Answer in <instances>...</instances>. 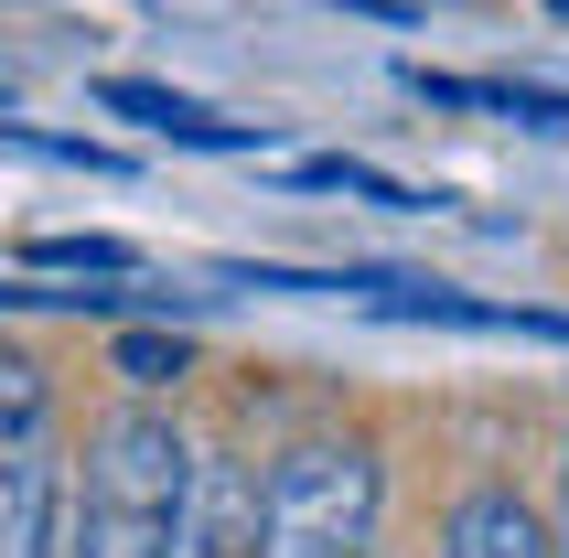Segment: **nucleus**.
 Here are the masks:
<instances>
[{"instance_id":"nucleus-6","label":"nucleus","mask_w":569,"mask_h":558,"mask_svg":"<svg viewBox=\"0 0 569 558\" xmlns=\"http://www.w3.org/2000/svg\"><path fill=\"white\" fill-rule=\"evenodd\" d=\"M441 558H559V548H548V527L516 495H462L441 527Z\"/></svg>"},{"instance_id":"nucleus-2","label":"nucleus","mask_w":569,"mask_h":558,"mask_svg":"<svg viewBox=\"0 0 569 558\" xmlns=\"http://www.w3.org/2000/svg\"><path fill=\"white\" fill-rule=\"evenodd\" d=\"M387 472L366 440H290L258 484V558H377Z\"/></svg>"},{"instance_id":"nucleus-10","label":"nucleus","mask_w":569,"mask_h":558,"mask_svg":"<svg viewBox=\"0 0 569 558\" xmlns=\"http://www.w3.org/2000/svg\"><path fill=\"white\" fill-rule=\"evenodd\" d=\"M301 183L366 193V205H387V216H409V205H430V193H409V183H398V172H377V161H301Z\"/></svg>"},{"instance_id":"nucleus-11","label":"nucleus","mask_w":569,"mask_h":558,"mask_svg":"<svg viewBox=\"0 0 569 558\" xmlns=\"http://www.w3.org/2000/svg\"><path fill=\"white\" fill-rule=\"evenodd\" d=\"M548 548H559V558H569V462H559V537H548Z\"/></svg>"},{"instance_id":"nucleus-5","label":"nucleus","mask_w":569,"mask_h":558,"mask_svg":"<svg viewBox=\"0 0 569 558\" xmlns=\"http://www.w3.org/2000/svg\"><path fill=\"white\" fill-rule=\"evenodd\" d=\"M97 108H119V119L161 129V140H193V151H258V129H237V119H204L193 97H172V87H140V76H108V87H97Z\"/></svg>"},{"instance_id":"nucleus-1","label":"nucleus","mask_w":569,"mask_h":558,"mask_svg":"<svg viewBox=\"0 0 569 558\" xmlns=\"http://www.w3.org/2000/svg\"><path fill=\"white\" fill-rule=\"evenodd\" d=\"M193 440L161 408H119L87 430L76 505H64V558H172V505H183Z\"/></svg>"},{"instance_id":"nucleus-12","label":"nucleus","mask_w":569,"mask_h":558,"mask_svg":"<svg viewBox=\"0 0 569 558\" xmlns=\"http://www.w3.org/2000/svg\"><path fill=\"white\" fill-rule=\"evenodd\" d=\"M559 11H569V0H559Z\"/></svg>"},{"instance_id":"nucleus-9","label":"nucleus","mask_w":569,"mask_h":558,"mask_svg":"<svg viewBox=\"0 0 569 558\" xmlns=\"http://www.w3.org/2000/svg\"><path fill=\"white\" fill-rule=\"evenodd\" d=\"M108 366H119L129 387H183L193 355H183V333H119V343H108Z\"/></svg>"},{"instance_id":"nucleus-7","label":"nucleus","mask_w":569,"mask_h":558,"mask_svg":"<svg viewBox=\"0 0 569 558\" xmlns=\"http://www.w3.org/2000/svg\"><path fill=\"white\" fill-rule=\"evenodd\" d=\"M409 87L430 97V108H495V119H527V129H569V97H548V87H506V76H430V64H409Z\"/></svg>"},{"instance_id":"nucleus-8","label":"nucleus","mask_w":569,"mask_h":558,"mask_svg":"<svg viewBox=\"0 0 569 558\" xmlns=\"http://www.w3.org/2000/svg\"><path fill=\"white\" fill-rule=\"evenodd\" d=\"M22 269H64V279H129L140 248L129 237H22Z\"/></svg>"},{"instance_id":"nucleus-4","label":"nucleus","mask_w":569,"mask_h":558,"mask_svg":"<svg viewBox=\"0 0 569 558\" xmlns=\"http://www.w3.org/2000/svg\"><path fill=\"white\" fill-rule=\"evenodd\" d=\"M172 558H258V462L193 451L172 505Z\"/></svg>"},{"instance_id":"nucleus-3","label":"nucleus","mask_w":569,"mask_h":558,"mask_svg":"<svg viewBox=\"0 0 569 558\" xmlns=\"http://www.w3.org/2000/svg\"><path fill=\"white\" fill-rule=\"evenodd\" d=\"M64 527V430L32 355H0V558H54Z\"/></svg>"}]
</instances>
